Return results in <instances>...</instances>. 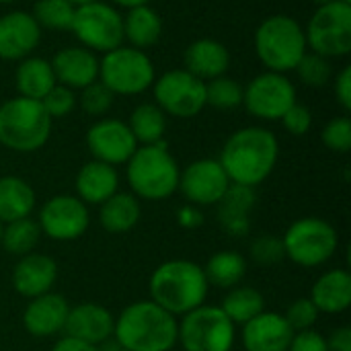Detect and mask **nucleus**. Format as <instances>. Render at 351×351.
Instances as JSON below:
<instances>
[{
	"label": "nucleus",
	"mask_w": 351,
	"mask_h": 351,
	"mask_svg": "<svg viewBox=\"0 0 351 351\" xmlns=\"http://www.w3.org/2000/svg\"><path fill=\"white\" fill-rule=\"evenodd\" d=\"M280 158L278 136L263 125L241 128L224 142L218 162L230 183L257 187L274 173Z\"/></svg>",
	"instance_id": "nucleus-1"
},
{
	"label": "nucleus",
	"mask_w": 351,
	"mask_h": 351,
	"mask_svg": "<svg viewBox=\"0 0 351 351\" xmlns=\"http://www.w3.org/2000/svg\"><path fill=\"white\" fill-rule=\"evenodd\" d=\"M177 317L156 302L138 300L115 317L113 343L128 351H171L177 346Z\"/></svg>",
	"instance_id": "nucleus-2"
},
{
	"label": "nucleus",
	"mask_w": 351,
	"mask_h": 351,
	"mask_svg": "<svg viewBox=\"0 0 351 351\" xmlns=\"http://www.w3.org/2000/svg\"><path fill=\"white\" fill-rule=\"evenodd\" d=\"M148 292L152 302L179 319L206 304L210 284L199 263L189 259H169L152 271Z\"/></svg>",
	"instance_id": "nucleus-3"
},
{
	"label": "nucleus",
	"mask_w": 351,
	"mask_h": 351,
	"mask_svg": "<svg viewBox=\"0 0 351 351\" xmlns=\"http://www.w3.org/2000/svg\"><path fill=\"white\" fill-rule=\"evenodd\" d=\"M181 167L167 142L138 146L125 162L130 193L146 202H162L177 193Z\"/></svg>",
	"instance_id": "nucleus-4"
},
{
	"label": "nucleus",
	"mask_w": 351,
	"mask_h": 351,
	"mask_svg": "<svg viewBox=\"0 0 351 351\" xmlns=\"http://www.w3.org/2000/svg\"><path fill=\"white\" fill-rule=\"evenodd\" d=\"M51 123L41 101L16 95L0 105V146L21 154L35 152L47 144Z\"/></svg>",
	"instance_id": "nucleus-5"
},
{
	"label": "nucleus",
	"mask_w": 351,
	"mask_h": 351,
	"mask_svg": "<svg viewBox=\"0 0 351 351\" xmlns=\"http://www.w3.org/2000/svg\"><path fill=\"white\" fill-rule=\"evenodd\" d=\"M306 51L304 27L290 14H271L255 31V53L269 72H292Z\"/></svg>",
	"instance_id": "nucleus-6"
},
{
	"label": "nucleus",
	"mask_w": 351,
	"mask_h": 351,
	"mask_svg": "<svg viewBox=\"0 0 351 351\" xmlns=\"http://www.w3.org/2000/svg\"><path fill=\"white\" fill-rule=\"evenodd\" d=\"M286 257L300 267L313 269L329 263L339 249L337 228L319 216H304L294 220L282 237Z\"/></svg>",
	"instance_id": "nucleus-7"
},
{
	"label": "nucleus",
	"mask_w": 351,
	"mask_h": 351,
	"mask_svg": "<svg viewBox=\"0 0 351 351\" xmlns=\"http://www.w3.org/2000/svg\"><path fill=\"white\" fill-rule=\"evenodd\" d=\"M156 70L150 56L132 45H119L99 60V82L115 97H134L152 88Z\"/></svg>",
	"instance_id": "nucleus-8"
},
{
	"label": "nucleus",
	"mask_w": 351,
	"mask_h": 351,
	"mask_svg": "<svg viewBox=\"0 0 351 351\" xmlns=\"http://www.w3.org/2000/svg\"><path fill=\"white\" fill-rule=\"evenodd\" d=\"M237 327L216 304H202L179 317L177 343L185 351H232Z\"/></svg>",
	"instance_id": "nucleus-9"
},
{
	"label": "nucleus",
	"mask_w": 351,
	"mask_h": 351,
	"mask_svg": "<svg viewBox=\"0 0 351 351\" xmlns=\"http://www.w3.org/2000/svg\"><path fill=\"white\" fill-rule=\"evenodd\" d=\"M308 51L329 60L346 58L351 51V4L333 0L317 6L304 27Z\"/></svg>",
	"instance_id": "nucleus-10"
},
{
	"label": "nucleus",
	"mask_w": 351,
	"mask_h": 351,
	"mask_svg": "<svg viewBox=\"0 0 351 351\" xmlns=\"http://www.w3.org/2000/svg\"><path fill=\"white\" fill-rule=\"evenodd\" d=\"M70 31L90 51L107 53L123 45V14L103 0L76 6Z\"/></svg>",
	"instance_id": "nucleus-11"
},
{
	"label": "nucleus",
	"mask_w": 351,
	"mask_h": 351,
	"mask_svg": "<svg viewBox=\"0 0 351 351\" xmlns=\"http://www.w3.org/2000/svg\"><path fill=\"white\" fill-rule=\"evenodd\" d=\"M154 103L165 115L177 119H189L204 111L206 105V82L189 74L185 68L169 70L158 76L152 84Z\"/></svg>",
	"instance_id": "nucleus-12"
},
{
	"label": "nucleus",
	"mask_w": 351,
	"mask_h": 351,
	"mask_svg": "<svg viewBox=\"0 0 351 351\" xmlns=\"http://www.w3.org/2000/svg\"><path fill=\"white\" fill-rule=\"evenodd\" d=\"M294 103L296 86L286 74L280 72L267 70L243 86V107L249 115L263 121H280Z\"/></svg>",
	"instance_id": "nucleus-13"
},
{
	"label": "nucleus",
	"mask_w": 351,
	"mask_h": 351,
	"mask_svg": "<svg viewBox=\"0 0 351 351\" xmlns=\"http://www.w3.org/2000/svg\"><path fill=\"white\" fill-rule=\"evenodd\" d=\"M37 224L41 234L56 243L78 241L90 226L88 206L82 204L76 195H53L39 208Z\"/></svg>",
	"instance_id": "nucleus-14"
},
{
	"label": "nucleus",
	"mask_w": 351,
	"mask_h": 351,
	"mask_svg": "<svg viewBox=\"0 0 351 351\" xmlns=\"http://www.w3.org/2000/svg\"><path fill=\"white\" fill-rule=\"evenodd\" d=\"M228 187L230 179L218 158H197L181 169L177 191L187 199V204L210 208L224 197Z\"/></svg>",
	"instance_id": "nucleus-15"
},
{
	"label": "nucleus",
	"mask_w": 351,
	"mask_h": 351,
	"mask_svg": "<svg viewBox=\"0 0 351 351\" xmlns=\"http://www.w3.org/2000/svg\"><path fill=\"white\" fill-rule=\"evenodd\" d=\"M86 148L95 160L117 167L130 160V156L138 148V142L132 130L128 128V121L115 117H103L88 128Z\"/></svg>",
	"instance_id": "nucleus-16"
},
{
	"label": "nucleus",
	"mask_w": 351,
	"mask_h": 351,
	"mask_svg": "<svg viewBox=\"0 0 351 351\" xmlns=\"http://www.w3.org/2000/svg\"><path fill=\"white\" fill-rule=\"evenodd\" d=\"M41 41V27L31 12L10 10L0 16V60L21 62L33 53Z\"/></svg>",
	"instance_id": "nucleus-17"
},
{
	"label": "nucleus",
	"mask_w": 351,
	"mask_h": 351,
	"mask_svg": "<svg viewBox=\"0 0 351 351\" xmlns=\"http://www.w3.org/2000/svg\"><path fill=\"white\" fill-rule=\"evenodd\" d=\"M115 317L99 302H78L70 306L64 335L93 346H105L113 339Z\"/></svg>",
	"instance_id": "nucleus-18"
},
{
	"label": "nucleus",
	"mask_w": 351,
	"mask_h": 351,
	"mask_svg": "<svg viewBox=\"0 0 351 351\" xmlns=\"http://www.w3.org/2000/svg\"><path fill=\"white\" fill-rule=\"evenodd\" d=\"M56 280H58L56 259L37 251L19 257L10 276L14 292L27 300L51 292V288L56 286Z\"/></svg>",
	"instance_id": "nucleus-19"
},
{
	"label": "nucleus",
	"mask_w": 351,
	"mask_h": 351,
	"mask_svg": "<svg viewBox=\"0 0 351 351\" xmlns=\"http://www.w3.org/2000/svg\"><path fill=\"white\" fill-rule=\"evenodd\" d=\"M70 304L58 292H47L31 298L23 311V327L29 335L37 339H47L64 333Z\"/></svg>",
	"instance_id": "nucleus-20"
},
{
	"label": "nucleus",
	"mask_w": 351,
	"mask_h": 351,
	"mask_svg": "<svg viewBox=\"0 0 351 351\" xmlns=\"http://www.w3.org/2000/svg\"><path fill=\"white\" fill-rule=\"evenodd\" d=\"M56 82L72 90H82L84 86L99 80V58L95 51L82 45H68L56 51L49 60Z\"/></svg>",
	"instance_id": "nucleus-21"
},
{
	"label": "nucleus",
	"mask_w": 351,
	"mask_h": 351,
	"mask_svg": "<svg viewBox=\"0 0 351 351\" xmlns=\"http://www.w3.org/2000/svg\"><path fill=\"white\" fill-rule=\"evenodd\" d=\"M292 335L282 313L263 311L241 327V346L245 351H288Z\"/></svg>",
	"instance_id": "nucleus-22"
},
{
	"label": "nucleus",
	"mask_w": 351,
	"mask_h": 351,
	"mask_svg": "<svg viewBox=\"0 0 351 351\" xmlns=\"http://www.w3.org/2000/svg\"><path fill=\"white\" fill-rule=\"evenodd\" d=\"M257 204L255 187L230 183L224 197L216 204L218 206V224L220 228L234 239H243L251 232V210Z\"/></svg>",
	"instance_id": "nucleus-23"
},
{
	"label": "nucleus",
	"mask_w": 351,
	"mask_h": 351,
	"mask_svg": "<svg viewBox=\"0 0 351 351\" xmlns=\"http://www.w3.org/2000/svg\"><path fill=\"white\" fill-rule=\"evenodd\" d=\"M183 62L189 74L208 82L212 78L226 74V70L230 68V51L222 41L212 37H202L189 43Z\"/></svg>",
	"instance_id": "nucleus-24"
},
{
	"label": "nucleus",
	"mask_w": 351,
	"mask_h": 351,
	"mask_svg": "<svg viewBox=\"0 0 351 351\" xmlns=\"http://www.w3.org/2000/svg\"><path fill=\"white\" fill-rule=\"evenodd\" d=\"M76 197L86 206H101L105 199H109L113 193L119 191V173L115 167L101 162V160H88L80 167L76 173Z\"/></svg>",
	"instance_id": "nucleus-25"
},
{
	"label": "nucleus",
	"mask_w": 351,
	"mask_h": 351,
	"mask_svg": "<svg viewBox=\"0 0 351 351\" xmlns=\"http://www.w3.org/2000/svg\"><path fill=\"white\" fill-rule=\"evenodd\" d=\"M308 298L321 315H343L351 306V274L343 267L325 271L313 284Z\"/></svg>",
	"instance_id": "nucleus-26"
},
{
	"label": "nucleus",
	"mask_w": 351,
	"mask_h": 351,
	"mask_svg": "<svg viewBox=\"0 0 351 351\" xmlns=\"http://www.w3.org/2000/svg\"><path fill=\"white\" fill-rule=\"evenodd\" d=\"M142 218L140 199L130 191H117L99 206V224L109 234H125Z\"/></svg>",
	"instance_id": "nucleus-27"
},
{
	"label": "nucleus",
	"mask_w": 351,
	"mask_h": 351,
	"mask_svg": "<svg viewBox=\"0 0 351 351\" xmlns=\"http://www.w3.org/2000/svg\"><path fill=\"white\" fill-rule=\"evenodd\" d=\"M162 37V19L150 6H134L128 8L123 14V41L132 47L146 51L148 47L156 45Z\"/></svg>",
	"instance_id": "nucleus-28"
},
{
	"label": "nucleus",
	"mask_w": 351,
	"mask_h": 351,
	"mask_svg": "<svg viewBox=\"0 0 351 351\" xmlns=\"http://www.w3.org/2000/svg\"><path fill=\"white\" fill-rule=\"evenodd\" d=\"M37 195L29 181L16 175L0 177V222L8 224L29 218L35 210Z\"/></svg>",
	"instance_id": "nucleus-29"
},
{
	"label": "nucleus",
	"mask_w": 351,
	"mask_h": 351,
	"mask_svg": "<svg viewBox=\"0 0 351 351\" xmlns=\"http://www.w3.org/2000/svg\"><path fill=\"white\" fill-rule=\"evenodd\" d=\"M56 76L51 70L49 60L29 56L19 62L14 70V86L19 97L41 101L53 86H56Z\"/></svg>",
	"instance_id": "nucleus-30"
},
{
	"label": "nucleus",
	"mask_w": 351,
	"mask_h": 351,
	"mask_svg": "<svg viewBox=\"0 0 351 351\" xmlns=\"http://www.w3.org/2000/svg\"><path fill=\"white\" fill-rule=\"evenodd\" d=\"M202 267H204V276L210 288L232 290L241 286V282L245 280L249 263L237 251H218Z\"/></svg>",
	"instance_id": "nucleus-31"
},
{
	"label": "nucleus",
	"mask_w": 351,
	"mask_h": 351,
	"mask_svg": "<svg viewBox=\"0 0 351 351\" xmlns=\"http://www.w3.org/2000/svg\"><path fill=\"white\" fill-rule=\"evenodd\" d=\"M218 306L234 327H243L265 311V298L253 286H237L232 290H226V296Z\"/></svg>",
	"instance_id": "nucleus-32"
},
{
	"label": "nucleus",
	"mask_w": 351,
	"mask_h": 351,
	"mask_svg": "<svg viewBox=\"0 0 351 351\" xmlns=\"http://www.w3.org/2000/svg\"><path fill=\"white\" fill-rule=\"evenodd\" d=\"M138 146H150L165 142L167 134V115L156 103H142L138 105L128 121Z\"/></svg>",
	"instance_id": "nucleus-33"
},
{
	"label": "nucleus",
	"mask_w": 351,
	"mask_h": 351,
	"mask_svg": "<svg viewBox=\"0 0 351 351\" xmlns=\"http://www.w3.org/2000/svg\"><path fill=\"white\" fill-rule=\"evenodd\" d=\"M41 237L43 234L39 230L37 220H33L29 216V218H21V220L4 224L0 247L6 253L14 255V257H23V255H29V253L37 251Z\"/></svg>",
	"instance_id": "nucleus-34"
},
{
	"label": "nucleus",
	"mask_w": 351,
	"mask_h": 351,
	"mask_svg": "<svg viewBox=\"0 0 351 351\" xmlns=\"http://www.w3.org/2000/svg\"><path fill=\"white\" fill-rule=\"evenodd\" d=\"M76 6L68 0H37L33 4V19L41 29L70 31Z\"/></svg>",
	"instance_id": "nucleus-35"
},
{
	"label": "nucleus",
	"mask_w": 351,
	"mask_h": 351,
	"mask_svg": "<svg viewBox=\"0 0 351 351\" xmlns=\"http://www.w3.org/2000/svg\"><path fill=\"white\" fill-rule=\"evenodd\" d=\"M206 105L220 111H232L243 105V86L226 74L212 78L206 82Z\"/></svg>",
	"instance_id": "nucleus-36"
},
{
	"label": "nucleus",
	"mask_w": 351,
	"mask_h": 351,
	"mask_svg": "<svg viewBox=\"0 0 351 351\" xmlns=\"http://www.w3.org/2000/svg\"><path fill=\"white\" fill-rule=\"evenodd\" d=\"M294 72L298 74V78L302 80V84L319 88V86H327L333 80V64L329 58L319 56L315 51H306L302 56V60L298 62V66L294 68Z\"/></svg>",
	"instance_id": "nucleus-37"
},
{
	"label": "nucleus",
	"mask_w": 351,
	"mask_h": 351,
	"mask_svg": "<svg viewBox=\"0 0 351 351\" xmlns=\"http://www.w3.org/2000/svg\"><path fill=\"white\" fill-rule=\"evenodd\" d=\"M113 99L115 95L103 84V82H93L88 86H84L78 95H76V105L93 117H103L111 107H113Z\"/></svg>",
	"instance_id": "nucleus-38"
},
{
	"label": "nucleus",
	"mask_w": 351,
	"mask_h": 351,
	"mask_svg": "<svg viewBox=\"0 0 351 351\" xmlns=\"http://www.w3.org/2000/svg\"><path fill=\"white\" fill-rule=\"evenodd\" d=\"M249 257L253 263H257L261 267L278 265L280 261L286 259L284 243L276 234H261V237L253 239V243L249 245Z\"/></svg>",
	"instance_id": "nucleus-39"
},
{
	"label": "nucleus",
	"mask_w": 351,
	"mask_h": 351,
	"mask_svg": "<svg viewBox=\"0 0 351 351\" xmlns=\"http://www.w3.org/2000/svg\"><path fill=\"white\" fill-rule=\"evenodd\" d=\"M323 144L337 154H346L351 150V119L348 115L341 117H333L331 121H327V125L323 128Z\"/></svg>",
	"instance_id": "nucleus-40"
},
{
	"label": "nucleus",
	"mask_w": 351,
	"mask_h": 351,
	"mask_svg": "<svg viewBox=\"0 0 351 351\" xmlns=\"http://www.w3.org/2000/svg\"><path fill=\"white\" fill-rule=\"evenodd\" d=\"M319 317H321V313H319L317 306L311 302V298H298V300H294V302L286 308V313H284V319H286V323L290 325V329H292L294 333L315 329Z\"/></svg>",
	"instance_id": "nucleus-41"
},
{
	"label": "nucleus",
	"mask_w": 351,
	"mask_h": 351,
	"mask_svg": "<svg viewBox=\"0 0 351 351\" xmlns=\"http://www.w3.org/2000/svg\"><path fill=\"white\" fill-rule=\"evenodd\" d=\"M41 105L45 109V113L51 119H62L66 115H70L76 107V90L64 86V84H56L43 99Z\"/></svg>",
	"instance_id": "nucleus-42"
},
{
	"label": "nucleus",
	"mask_w": 351,
	"mask_h": 351,
	"mask_svg": "<svg viewBox=\"0 0 351 351\" xmlns=\"http://www.w3.org/2000/svg\"><path fill=\"white\" fill-rule=\"evenodd\" d=\"M280 121H282V125H284V130L288 134H292V136H306L311 132V128H313V111L306 105L296 101L284 113V117Z\"/></svg>",
	"instance_id": "nucleus-43"
},
{
	"label": "nucleus",
	"mask_w": 351,
	"mask_h": 351,
	"mask_svg": "<svg viewBox=\"0 0 351 351\" xmlns=\"http://www.w3.org/2000/svg\"><path fill=\"white\" fill-rule=\"evenodd\" d=\"M288 351H329L327 337L323 333H319L317 329L298 331V333L292 335Z\"/></svg>",
	"instance_id": "nucleus-44"
},
{
	"label": "nucleus",
	"mask_w": 351,
	"mask_h": 351,
	"mask_svg": "<svg viewBox=\"0 0 351 351\" xmlns=\"http://www.w3.org/2000/svg\"><path fill=\"white\" fill-rule=\"evenodd\" d=\"M335 99L341 105L343 111H351V66H343L337 74H335Z\"/></svg>",
	"instance_id": "nucleus-45"
},
{
	"label": "nucleus",
	"mask_w": 351,
	"mask_h": 351,
	"mask_svg": "<svg viewBox=\"0 0 351 351\" xmlns=\"http://www.w3.org/2000/svg\"><path fill=\"white\" fill-rule=\"evenodd\" d=\"M204 212L202 208L193 206V204H183L179 210H177V224L185 230H195L204 224Z\"/></svg>",
	"instance_id": "nucleus-46"
},
{
	"label": "nucleus",
	"mask_w": 351,
	"mask_h": 351,
	"mask_svg": "<svg viewBox=\"0 0 351 351\" xmlns=\"http://www.w3.org/2000/svg\"><path fill=\"white\" fill-rule=\"evenodd\" d=\"M329 351H351V329L350 327H337L327 337Z\"/></svg>",
	"instance_id": "nucleus-47"
},
{
	"label": "nucleus",
	"mask_w": 351,
	"mask_h": 351,
	"mask_svg": "<svg viewBox=\"0 0 351 351\" xmlns=\"http://www.w3.org/2000/svg\"><path fill=\"white\" fill-rule=\"evenodd\" d=\"M51 351H103L101 346H93V343H86V341H80V339H72L68 335H64L62 339H58L53 343Z\"/></svg>",
	"instance_id": "nucleus-48"
},
{
	"label": "nucleus",
	"mask_w": 351,
	"mask_h": 351,
	"mask_svg": "<svg viewBox=\"0 0 351 351\" xmlns=\"http://www.w3.org/2000/svg\"><path fill=\"white\" fill-rule=\"evenodd\" d=\"M111 2L128 10V8H134V6H144V4H150L152 0H111Z\"/></svg>",
	"instance_id": "nucleus-49"
},
{
	"label": "nucleus",
	"mask_w": 351,
	"mask_h": 351,
	"mask_svg": "<svg viewBox=\"0 0 351 351\" xmlns=\"http://www.w3.org/2000/svg\"><path fill=\"white\" fill-rule=\"evenodd\" d=\"M101 350L103 351H128V350H121L117 343H105V346H101Z\"/></svg>",
	"instance_id": "nucleus-50"
},
{
	"label": "nucleus",
	"mask_w": 351,
	"mask_h": 351,
	"mask_svg": "<svg viewBox=\"0 0 351 351\" xmlns=\"http://www.w3.org/2000/svg\"><path fill=\"white\" fill-rule=\"evenodd\" d=\"M68 2H72L74 6H82V4H88V2H95V0H68Z\"/></svg>",
	"instance_id": "nucleus-51"
},
{
	"label": "nucleus",
	"mask_w": 351,
	"mask_h": 351,
	"mask_svg": "<svg viewBox=\"0 0 351 351\" xmlns=\"http://www.w3.org/2000/svg\"><path fill=\"white\" fill-rule=\"evenodd\" d=\"M311 2H315L317 6H323V4H327V2H333V0H311Z\"/></svg>",
	"instance_id": "nucleus-52"
},
{
	"label": "nucleus",
	"mask_w": 351,
	"mask_h": 351,
	"mask_svg": "<svg viewBox=\"0 0 351 351\" xmlns=\"http://www.w3.org/2000/svg\"><path fill=\"white\" fill-rule=\"evenodd\" d=\"M12 2H16V0H0V4H12Z\"/></svg>",
	"instance_id": "nucleus-53"
},
{
	"label": "nucleus",
	"mask_w": 351,
	"mask_h": 351,
	"mask_svg": "<svg viewBox=\"0 0 351 351\" xmlns=\"http://www.w3.org/2000/svg\"><path fill=\"white\" fill-rule=\"evenodd\" d=\"M2 228H4V224L0 222V241H2Z\"/></svg>",
	"instance_id": "nucleus-54"
},
{
	"label": "nucleus",
	"mask_w": 351,
	"mask_h": 351,
	"mask_svg": "<svg viewBox=\"0 0 351 351\" xmlns=\"http://www.w3.org/2000/svg\"><path fill=\"white\" fill-rule=\"evenodd\" d=\"M339 2H346V4H351V0H339Z\"/></svg>",
	"instance_id": "nucleus-55"
}]
</instances>
